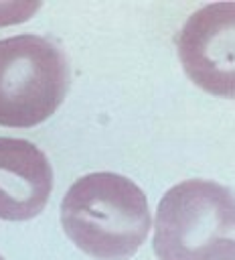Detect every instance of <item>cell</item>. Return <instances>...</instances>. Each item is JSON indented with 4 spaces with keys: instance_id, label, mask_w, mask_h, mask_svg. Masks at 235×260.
I'll list each match as a JSON object with an SVG mask.
<instances>
[{
    "instance_id": "8992f818",
    "label": "cell",
    "mask_w": 235,
    "mask_h": 260,
    "mask_svg": "<svg viewBox=\"0 0 235 260\" xmlns=\"http://www.w3.org/2000/svg\"><path fill=\"white\" fill-rule=\"evenodd\" d=\"M0 260H4V258H2V256H0Z\"/></svg>"
},
{
    "instance_id": "5b68a950",
    "label": "cell",
    "mask_w": 235,
    "mask_h": 260,
    "mask_svg": "<svg viewBox=\"0 0 235 260\" xmlns=\"http://www.w3.org/2000/svg\"><path fill=\"white\" fill-rule=\"evenodd\" d=\"M53 191V169L45 152L28 140L0 136V219L36 217Z\"/></svg>"
},
{
    "instance_id": "3957f363",
    "label": "cell",
    "mask_w": 235,
    "mask_h": 260,
    "mask_svg": "<svg viewBox=\"0 0 235 260\" xmlns=\"http://www.w3.org/2000/svg\"><path fill=\"white\" fill-rule=\"evenodd\" d=\"M71 83L65 51L38 35L0 39V126L30 128L63 104Z\"/></svg>"
},
{
    "instance_id": "6da1fadb",
    "label": "cell",
    "mask_w": 235,
    "mask_h": 260,
    "mask_svg": "<svg viewBox=\"0 0 235 260\" xmlns=\"http://www.w3.org/2000/svg\"><path fill=\"white\" fill-rule=\"evenodd\" d=\"M144 191L118 173L77 179L63 197L61 225L71 242L95 260L132 258L150 232Z\"/></svg>"
},
{
    "instance_id": "7a4b0ae2",
    "label": "cell",
    "mask_w": 235,
    "mask_h": 260,
    "mask_svg": "<svg viewBox=\"0 0 235 260\" xmlns=\"http://www.w3.org/2000/svg\"><path fill=\"white\" fill-rule=\"evenodd\" d=\"M158 260H235V191L207 179L170 187L156 211Z\"/></svg>"
},
{
    "instance_id": "277c9868",
    "label": "cell",
    "mask_w": 235,
    "mask_h": 260,
    "mask_svg": "<svg viewBox=\"0 0 235 260\" xmlns=\"http://www.w3.org/2000/svg\"><path fill=\"white\" fill-rule=\"evenodd\" d=\"M178 59L203 91L235 100V2H211L180 28Z\"/></svg>"
}]
</instances>
